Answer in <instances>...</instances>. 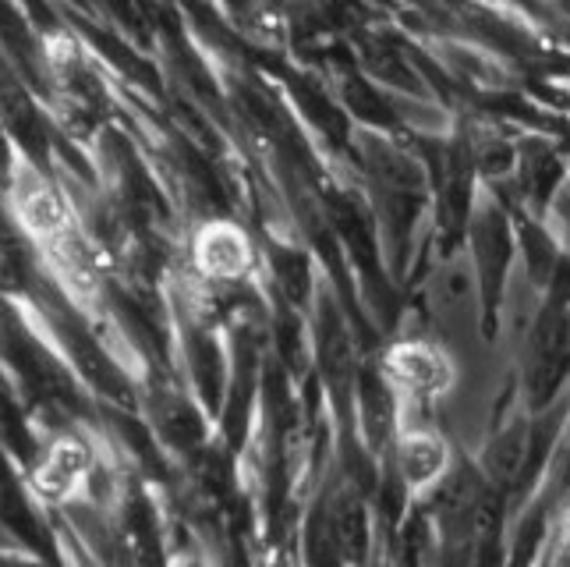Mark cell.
I'll return each mask as SVG.
<instances>
[{
  "instance_id": "obj_1",
  "label": "cell",
  "mask_w": 570,
  "mask_h": 567,
  "mask_svg": "<svg viewBox=\"0 0 570 567\" xmlns=\"http://www.w3.org/2000/svg\"><path fill=\"white\" fill-rule=\"evenodd\" d=\"M386 373L411 394H440L454 380L450 362L429 344H397L386 359Z\"/></svg>"
},
{
  "instance_id": "obj_2",
  "label": "cell",
  "mask_w": 570,
  "mask_h": 567,
  "mask_svg": "<svg viewBox=\"0 0 570 567\" xmlns=\"http://www.w3.org/2000/svg\"><path fill=\"white\" fill-rule=\"evenodd\" d=\"M401 465H404V476L415 486L432 482L446 465V447L432 433H407L401 443Z\"/></svg>"
},
{
  "instance_id": "obj_3",
  "label": "cell",
  "mask_w": 570,
  "mask_h": 567,
  "mask_svg": "<svg viewBox=\"0 0 570 567\" xmlns=\"http://www.w3.org/2000/svg\"><path fill=\"white\" fill-rule=\"evenodd\" d=\"M199 260L206 263V270L230 277V273H238L248 263V248L230 227H216L199 242Z\"/></svg>"
},
{
  "instance_id": "obj_4",
  "label": "cell",
  "mask_w": 570,
  "mask_h": 567,
  "mask_svg": "<svg viewBox=\"0 0 570 567\" xmlns=\"http://www.w3.org/2000/svg\"><path fill=\"white\" fill-rule=\"evenodd\" d=\"M82 472H86V458H82V451H75V447H65V451H57V454L50 458V465L43 468V472H39V482H43L47 490L68 493Z\"/></svg>"
}]
</instances>
